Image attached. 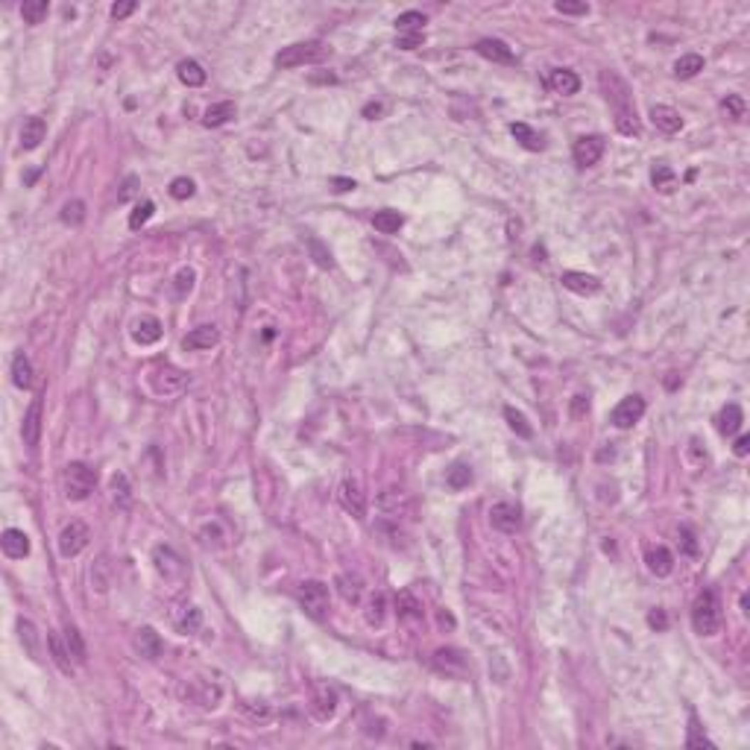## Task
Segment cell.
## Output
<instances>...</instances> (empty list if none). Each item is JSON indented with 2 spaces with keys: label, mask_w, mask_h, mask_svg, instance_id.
<instances>
[{
  "label": "cell",
  "mask_w": 750,
  "mask_h": 750,
  "mask_svg": "<svg viewBox=\"0 0 750 750\" xmlns=\"http://www.w3.org/2000/svg\"><path fill=\"white\" fill-rule=\"evenodd\" d=\"M44 135H47L44 117H38V114L27 117V120H23V127H21V147L23 150H36L38 144L44 141Z\"/></svg>",
  "instance_id": "obj_20"
},
{
  "label": "cell",
  "mask_w": 750,
  "mask_h": 750,
  "mask_svg": "<svg viewBox=\"0 0 750 750\" xmlns=\"http://www.w3.org/2000/svg\"><path fill=\"white\" fill-rule=\"evenodd\" d=\"M62 223H70V226H80L85 220V203L82 200H70L62 205Z\"/></svg>",
  "instance_id": "obj_45"
},
{
  "label": "cell",
  "mask_w": 750,
  "mask_h": 750,
  "mask_svg": "<svg viewBox=\"0 0 750 750\" xmlns=\"http://www.w3.org/2000/svg\"><path fill=\"white\" fill-rule=\"evenodd\" d=\"M200 621H203L200 610H197V607H191V616H185V621H179V631H182V633H193V631L200 627Z\"/></svg>",
  "instance_id": "obj_53"
},
{
  "label": "cell",
  "mask_w": 750,
  "mask_h": 750,
  "mask_svg": "<svg viewBox=\"0 0 750 750\" xmlns=\"http://www.w3.org/2000/svg\"><path fill=\"white\" fill-rule=\"evenodd\" d=\"M308 250H311L314 261H317V267H323V270H331L334 267V258H331V252L326 250V244H323L320 237H308Z\"/></svg>",
  "instance_id": "obj_44"
},
{
  "label": "cell",
  "mask_w": 750,
  "mask_h": 750,
  "mask_svg": "<svg viewBox=\"0 0 750 750\" xmlns=\"http://www.w3.org/2000/svg\"><path fill=\"white\" fill-rule=\"evenodd\" d=\"M741 422H744V414H741V407L736 402H730L718 414V431L724 434V437H733V434L741 428Z\"/></svg>",
  "instance_id": "obj_28"
},
{
  "label": "cell",
  "mask_w": 750,
  "mask_h": 750,
  "mask_svg": "<svg viewBox=\"0 0 750 750\" xmlns=\"http://www.w3.org/2000/svg\"><path fill=\"white\" fill-rule=\"evenodd\" d=\"M153 211H156V205H153L150 200L138 203V205H135V211L129 214V229H141V226H144V223H147L150 217H153Z\"/></svg>",
  "instance_id": "obj_48"
},
{
  "label": "cell",
  "mask_w": 750,
  "mask_h": 750,
  "mask_svg": "<svg viewBox=\"0 0 750 750\" xmlns=\"http://www.w3.org/2000/svg\"><path fill=\"white\" fill-rule=\"evenodd\" d=\"M47 645H50V654H53V663L59 665L62 674H74V663H70V648L68 642L59 636V633H47Z\"/></svg>",
  "instance_id": "obj_26"
},
{
  "label": "cell",
  "mask_w": 750,
  "mask_h": 750,
  "mask_svg": "<svg viewBox=\"0 0 750 750\" xmlns=\"http://www.w3.org/2000/svg\"><path fill=\"white\" fill-rule=\"evenodd\" d=\"M296 598H299L302 610L311 618L323 621L328 616V586L323 584V580H302V584L296 586Z\"/></svg>",
  "instance_id": "obj_5"
},
{
  "label": "cell",
  "mask_w": 750,
  "mask_h": 750,
  "mask_svg": "<svg viewBox=\"0 0 750 750\" xmlns=\"http://www.w3.org/2000/svg\"><path fill=\"white\" fill-rule=\"evenodd\" d=\"M422 41H425V33H399L396 47H402V50H417V47H422Z\"/></svg>",
  "instance_id": "obj_52"
},
{
  "label": "cell",
  "mask_w": 750,
  "mask_h": 750,
  "mask_svg": "<svg viewBox=\"0 0 750 750\" xmlns=\"http://www.w3.org/2000/svg\"><path fill=\"white\" fill-rule=\"evenodd\" d=\"M381 112H384L381 103H367V106H364V117H367V120H375Z\"/></svg>",
  "instance_id": "obj_60"
},
{
  "label": "cell",
  "mask_w": 750,
  "mask_h": 750,
  "mask_svg": "<svg viewBox=\"0 0 750 750\" xmlns=\"http://www.w3.org/2000/svg\"><path fill=\"white\" fill-rule=\"evenodd\" d=\"M648 624L654 627V631H665V627H668V616L663 610H650L648 613Z\"/></svg>",
  "instance_id": "obj_55"
},
{
  "label": "cell",
  "mask_w": 750,
  "mask_h": 750,
  "mask_svg": "<svg viewBox=\"0 0 750 750\" xmlns=\"http://www.w3.org/2000/svg\"><path fill=\"white\" fill-rule=\"evenodd\" d=\"M0 545H4V554L12 560H23L30 554V537L18 527H6L4 537H0Z\"/></svg>",
  "instance_id": "obj_13"
},
{
  "label": "cell",
  "mask_w": 750,
  "mask_h": 750,
  "mask_svg": "<svg viewBox=\"0 0 750 750\" xmlns=\"http://www.w3.org/2000/svg\"><path fill=\"white\" fill-rule=\"evenodd\" d=\"M446 481H449L451 490H464V487H469V483H472V469L466 464H454L449 469V478Z\"/></svg>",
  "instance_id": "obj_46"
},
{
  "label": "cell",
  "mask_w": 750,
  "mask_h": 750,
  "mask_svg": "<svg viewBox=\"0 0 750 750\" xmlns=\"http://www.w3.org/2000/svg\"><path fill=\"white\" fill-rule=\"evenodd\" d=\"M176 74H179V80H182L188 88H200V85L205 82V70H203V65H200V62H193V59H182L179 68H176Z\"/></svg>",
  "instance_id": "obj_31"
},
{
  "label": "cell",
  "mask_w": 750,
  "mask_h": 750,
  "mask_svg": "<svg viewBox=\"0 0 750 750\" xmlns=\"http://www.w3.org/2000/svg\"><path fill=\"white\" fill-rule=\"evenodd\" d=\"M331 185H334V191H341V193H343V191H355V182L346 179V176H334Z\"/></svg>",
  "instance_id": "obj_58"
},
{
  "label": "cell",
  "mask_w": 750,
  "mask_h": 750,
  "mask_svg": "<svg viewBox=\"0 0 750 750\" xmlns=\"http://www.w3.org/2000/svg\"><path fill=\"white\" fill-rule=\"evenodd\" d=\"M135 650L144 660H159L161 650H164V642H161V636L153 631V627H141V631L135 633Z\"/></svg>",
  "instance_id": "obj_15"
},
{
  "label": "cell",
  "mask_w": 750,
  "mask_h": 750,
  "mask_svg": "<svg viewBox=\"0 0 750 750\" xmlns=\"http://www.w3.org/2000/svg\"><path fill=\"white\" fill-rule=\"evenodd\" d=\"M21 437H23V446L36 449L38 440H41V399H33L27 414H23V425H21Z\"/></svg>",
  "instance_id": "obj_11"
},
{
  "label": "cell",
  "mask_w": 750,
  "mask_h": 750,
  "mask_svg": "<svg viewBox=\"0 0 750 750\" xmlns=\"http://www.w3.org/2000/svg\"><path fill=\"white\" fill-rule=\"evenodd\" d=\"M650 120H654L657 129H663L668 135H674V132L683 129V117H680V112H677L674 106H663V103L654 106V109H650Z\"/></svg>",
  "instance_id": "obj_19"
},
{
  "label": "cell",
  "mask_w": 750,
  "mask_h": 750,
  "mask_svg": "<svg viewBox=\"0 0 750 750\" xmlns=\"http://www.w3.org/2000/svg\"><path fill=\"white\" fill-rule=\"evenodd\" d=\"M132 12H135V4H114L112 6V18H117V21L127 18V15H132Z\"/></svg>",
  "instance_id": "obj_57"
},
{
  "label": "cell",
  "mask_w": 750,
  "mask_h": 750,
  "mask_svg": "<svg viewBox=\"0 0 750 750\" xmlns=\"http://www.w3.org/2000/svg\"><path fill=\"white\" fill-rule=\"evenodd\" d=\"M422 23H425V15L410 9V12H402L396 18V30L399 33H422Z\"/></svg>",
  "instance_id": "obj_43"
},
{
  "label": "cell",
  "mask_w": 750,
  "mask_h": 750,
  "mask_svg": "<svg viewBox=\"0 0 750 750\" xmlns=\"http://www.w3.org/2000/svg\"><path fill=\"white\" fill-rule=\"evenodd\" d=\"M680 540H683V551H686V554H697V545H695V537H692V530H689V527L680 530Z\"/></svg>",
  "instance_id": "obj_56"
},
{
  "label": "cell",
  "mask_w": 750,
  "mask_h": 750,
  "mask_svg": "<svg viewBox=\"0 0 750 750\" xmlns=\"http://www.w3.org/2000/svg\"><path fill=\"white\" fill-rule=\"evenodd\" d=\"M396 613H399V621H405V624H422V618H425L422 601L410 589H402L396 595Z\"/></svg>",
  "instance_id": "obj_10"
},
{
  "label": "cell",
  "mask_w": 750,
  "mask_h": 750,
  "mask_svg": "<svg viewBox=\"0 0 750 750\" xmlns=\"http://www.w3.org/2000/svg\"><path fill=\"white\" fill-rule=\"evenodd\" d=\"M645 417V399L642 396H624L610 414V422L616 428H633Z\"/></svg>",
  "instance_id": "obj_7"
},
{
  "label": "cell",
  "mask_w": 750,
  "mask_h": 750,
  "mask_svg": "<svg viewBox=\"0 0 750 750\" xmlns=\"http://www.w3.org/2000/svg\"><path fill=\"white\" fill-rule=\"evenodd\" d=\"M18 633H21V642L27 645V654L33 660H38V642H36V624L30 618H18Z\"/></svg>",
  "instance_id": "obj_42"
},
{
  "label": "cell",
  "mask_w": 750,
  "mask_h": 750,
  "mask_svg": "<svg viewBox=\"0 0 750 750\" xmlns=\"http://www.w3.org/2000/svg\"><path fill=\"white\" fill-rule=\"evenodd\" d=\"M112 498L120 504V507H129L132 504V490H129V478L124 472L112 475Z\"/></svg>",
  "instance_id": "obj_38"
},
{
  "label": "cell",
  "mask_w": 750,
  "mask_h": 750,
  "mask_svg": "<svg viewBox=\"0 0 750 750\" xmlns=\"http://www.w3.org/2000/svg\"><path fill=\"white\" fill-rule=\"evenodd\" d=\"M475 50H478L483 59L498 62V65H510V62L516 59L513 50H510V47H507L501 38H481V41L475 44Z\"/></svg>",
  "instance_id": "obj_16"
},
{
  "label": "cell",
  "mask_w": 750,
  "mask_h": 750,
  "mask_svg": "<svg viewBox=\"0 0 750 750\" xmlns=\"http://www.w3.org/2000/svg\"><path fill=\"white\" fill-rule=\"evenodd\" d=\"M721 109L727 112V117H733V120H741L744 117V100H741L739 94H727V97H724Z\"/></svg>",
  "instance_id": "obj_51"
},
{
  "label": "cell",
  "mask_w": 750,
  "mask_h": 750,
  "mask_svg": "<svg viewBox=\"0 0 750 750\" xmlns=\"http://www.w3.org/2000/svg\"><path fill=\"white\" fill-rule=\"evenodd\" d=\"M384 610H387V598H384L381 592H375V595L370 598V604H367V621H370L373 627H381V624H384Z\"/></svg>",
  "instance_id": "obj_47"
},
{
  "label": "cell",
  "mask_w": 750,
  "mask_h": 750,
  "mask_svg": "<svg viewBox=\"0 0 750 750\" xmlns=\"http://www.w3.org/2000/svg\"><path fill=\"white\" fill-rule=\"evenodd\" d=\"M12 381L15 387H21V390H27V387L33 384V364H30V358L18 352L15 360H12Z\"/></svg>",
  "instance_id": "obj_33"
},
{
  "label": "cell",
  "mask_w": 750,
  "mask_h": 750,
  "mask_svg": "<svg viewBox=\"0 0 750 750\" xmlns=\"http://www.w3.org/2000/svg\"><path fill=\"white\" fill-rule=\"evenodd\" d=\"M220 343V331H217L214 326H200V328H193L191 334H185V341L182 346L188 352H200V349H211Z\"/></svg>",
  "instance_id": "obj_18"
},
{
  "label": "cell",
  "mask_w": 750,
  "mask_h": 750,
  "mask_svg": "<svg viewBox=\"0 0 750 750\" xmlns=\"http://www.w3.org/2000/svg\"><path fill=\"white\" fill-rule=\"evenodd\" d=\"M650 182L660 193H674L677 191V173L671 171L668 164H654V171H650Z\"/></svg>",
  "instance_id": "obj_34"
},
{
  "label": "cell",
  "mask_w": 750,
  "mask_h": 750,
  "mask_svg": "<svg viewBox=\"0 0 750 750\" xmlns=\"http://www.w3.org/2000/svg\"><path fill=\"white\" fill-rule=\"evenodd\" d=\"M331 56V47H326L323 41H299L282 47V53H276V65L279 68H299V65H314L323 62Z\"/></svg>",
  "instance_id": "obj_3"
},
{
  "label": "cell",
  "mask_w": 750,
  "mask_h": 750,
  "mask_svg": "<svg viewBox=\"0 0 750 750\" xmlns=\"http://www.w3.org/2000/svg\"><path fill=\"white\" fill-rule=\"evenodd\" d=\"M47 0H23L21 4V18L27 21V23H41L47 18Z\"/></svg>",
  "instance_id": "obj_41"
},
{
  "label": "cell",
  "mask_w": 750,
  "mask_h": 750,
  "mask_svg": "<svg viewBox=\"0 0 750 750\" xmlns=\"http://www.w3.org/2000/svg\"><path fill=\"white\" fill-rule=\"evenodd\" d=\"M62 481H65V495L70 501H82L97 487V472L91 466H85V464H68Z\"/></svg>",
  "instance_id": "obj_4"
},
{
  "label": "cell",
  "mask_w": 750,
  "mask_h": 750,
  "mask_svg": "<svg viewBox=\"0 0 750 750\" xmlns=\"http://www.w3.org/2000/svg\"><path fill=\"white\" fill-rule=\"evenodd\" d=\"M733 451H736V457H747L750 454V437H739L736 446H733Z\"/></svg>",
  "instance_id": "obj_59"
},
{
  "label": "cell",
  "mask_w": 750,
  "mask_h": 750,
  "mask_svg": "<svg viewBox=\"0 0 750 750\" xmlns=\"http://www.w3.org/2000/svg\"><path fill=\"white\" fill-rule=\"evenodd\" d=\"M311 709L320 721H328L337 709V695L328 689V686H317L314 689V700H311Z\"/></svg>",
  "instance_id": "obj_25"
},
{
  "label": "cell",
  "mask_w": 750,
  "mask_h": 750,
  "mask_svg": "<svg viewBox=\"0 0 750 750\" xmlns=\"http://www.w3.org/2000/svg\"><path fill=\"white\" fill-rule=\"evenodd\" d=\"M193 279H197V276H193V270H191V267L179 270V276H176V290H179V294H188V290L193 287Z\"/></svg>",
  "instance_id": "obj_54"
},
{
  "label": "cell",
  "mask_w": 750,
  "mask_h": 750,
  "mask_svg": "<svg viewBox=\"0 0 750 750\" xmlns=\"http://www.w3.org/2000/svg\"><path fill=\"white\" fill-rule=\"evenodd\" d=\"M686 744H689L692 750H700V747L712 750V747H715V744L707 739V730L700 727V718H697L695 712H689V739H686Z\"/></svg>",
  "instance_id": "obj_37"
},
{
  "label": "cell",
  "mask_w": 750,
  "mask_h": 750,
  "mask_svg": "<svg viewBox=\"0 0 750 750\" xmlns=\"http://www.w3.org/2000/svg\"><path fill=\"white\" fill-rule=\"evenodd\" d=\"M490 522L493 527H498L501 534H516V530L522 527V510H519V504L513 501H498L490 507Z\"/></svg>",
  "instance_id": "obj_8"
},
{
  "label": "cell",
  "mask_w": 750,
  "mask_h": 750,
  "mask_svg": "<svg viewBox=\"0 0 750 750\" xmlns=\"http://www.w3.org/2000/svg\"><path fill=\"white\" fill-rule=\"evenodd\" d=\"M65 642H68V648H70V654H74V660H77V663H85V660H88V650H85L82 633L77 631L74 624H68V627H65Z\"/></svg>",
  "instance_id": "obj_40"
},
{
  "label": "cell",
  "mask_w": 750,
  "mask_h": 750,
  "mask_svg": "<svg viewBox=\"0 0 750 750\" xmlns=\"http://www.w3.org/2000/svg\"><path fill=\"white\" fill-rule=\"evenodd\" d=\"M645 563H648V569L654 572L657 577H668V574H671V569H674V557H671V551H668L665 545H654V548H648V554H645Z\"/></svg>",
  "instance_id": "obj_23"
},
{
  "label": "cell",
  "mask_w": 750,
  "mask_h": 750,
  "mask_svg": "<svg viewBox=\"0 0 750 750\" xmlns=\"http://www.w3.org/2000/svg\"><path fill=\"white\" fill-rule=\"evenodd\" d=\"M572 156H574V164L577 167H592L598 164V159L604 156V138L601 135H584L574 141L572 147Z\"/></svg>",
  "instance_id": "obj_9"
},
{
  "label": "cell",
  "mask_w": 750,
  "mask_h": 750,
  "mask_svg": "<svg viewBox=\"0 0 750 750\" xmlns=\"http://www.w3.org/2000/svg\"><path fill=\"white\" fill-rule=\"evenodd\" d=\"M88 540H91L88 525L85 522H70L59 534V554H62V557H77L80 551H85Z\"/></svg>",
  "instance_id": "obj_6"
},
{
  "label": "cell",
  "mask_w": 750,
  "mask_h": 750,
  "mask_svg": "<svg viewBox=\"0 0 750 750\" xmlns=\"http://www.w3.org/2000/svg\"><path fill=\"white\" fill-rule=\"evenodd\" d=\"M510 132H513V138L522 144L525 150H534V153H540V150L545 147L542 135H540L537 129H530L527 124H510Z\"/></svg>",
  "instance_id": "obj_32"
},
{
  "label": "cell",
  "mask_w": 750,
  "mask_h": 750,
  "mask_svg": "<svg viewBox=\"0 0 750 750\" xmlns=\"http://www.w3.org/2000/svg\"><path fill=\"white\" fill-rule=\"evenodd\" d=\"M132 337H135V343L141 346H150L156 341H161V323L156 317H141L132 328Z\"/></svg>",
  "instance_id": "obj_27"
},
{
  "label": "cell",
  "mask_w": 750,
  "mask_h": 750,
  "mask_svg": "<svg viewBox=\"0 0 750 750\" xmlns=\"http://www.w3.org/2000/svg\"><path fill=\"white\" fill-rule=\"evenodd\" d=\"M692 627L700 636H715L721 631V601L712 589L700 592L692 604Z\"/></svg>",
  "instance_id": "obj_2"
},
{
  "label": "cell",
  "mask_w": 750,
  "mask_h": 750,
  "mask_svg": "<svg viewBox=\"0 0 750 750\" xmlns=\"http://www.w3.org/2000/svg\"><path fill=\"white\" fill-rule=\"evenodd\" d=\"M554 9H557L560 15H589L592 6L586 4V0H557Z\"/></svg>",
  "instance_id": "obj_49"
},
{
  "label": "cell",
  "mask_w": 750,
  "mask_h": 750,
  "mask_svg": "<svg viewBox=\"0 0 750 750\" xmlns=\"http://www.w3.org/2000/svg\"><path fill=\"white\" fill-rule=\"evenodd\" d=\"M235 103L232 100H223V103H214V106H208L205 109V114H203V124L205 127H223L226 120H232L235 117Z\"/></svg>",
  "instance_id": "obj_30"
},
{
  "label": "cell",
  "mask_w": 750,
  "mask_h": 750,
  "mask_svg": "<svg viewBox=\"0 0 750 750\" xmlns=\"http://www.w3.org/2000/svg\"><path fill=\"white\" fill-rule=\"evenodd\" d=\"M504 419H507V425H510V428L519 434V437H525V440L534 437V428L527 425V419H525L522 410H516V407H504Z\"/></svg>",
  "instance_id": "obj_39"
},
{
  "label": "cell",
  "mask_w": 750,
  "mask_h": 750,
  "mask_svg": "<svg viewBox=\"0 0 750 750\" xmlns=\"http://www.w3.org/2000/svg\"><path fill=\"white\" fill-rule=\"evenodd\" d=\"M700 70H704V56H697V53H686L674 62V74L680 80H692Z\"/></svg>",
  "instance_id": "obj_36"
},
{
  "label": "cell",
  "mask_w": 750,
  "mask_h": 750,
  "mask_svg": "<svg viewBox=\"0 0 750 750\" xmlns=\"http://www.w3.org/2000/svg\"><path fill=\"white\" fill-rule=\"evenodd\" d=\"M373 223H375V229L381 235H393V232H399L405 226V217L399 211H393V208H384V211H378L373 217Z\"/></svg>",
  "instance_id": "obj_35"
},
{
  "label": "cell",
  "mask_w": 750,
  "mask_h": 750,
  "mask_svg": "<svg viewBox=\"0 0 750 750\" xmlns=\"http://www.w3.org/2000/svg\"><path fill=\"white\" fill-rule=\"evenodd\" d=\"M153 557H156V569H159L164 577H176V574H182V560L176 557V554H173L171 548L159 545V548L153 551Z\"/></svg>",
  "instance_id": "obj_29"
},
{
  "label": "cell",
  "mask_w": 750,
  "mask_h": 750,
  "mask_svg": "<svg viewBox=\"0 0 750 750\" xmlns=\"http://www.w3.org/2000/svg\"><path fill=\"white\" fill-rule=\"evenodd\" d=\"M440 624H443V627H446V624H449V627H454V618H451V616L443 610V613H440Z\"/></svg>",
  "instance_id": "obj_63"
},
{
  "label": "cell",
  "mask_w": 750,
  "mask_h": 750,
  "mask_svg": "<svg viewBox=\"0 0 750 750\" xmlns=\"http://www.w3.org/2000/svg\"><path fill=\"white\" fill-rule=\"evenodd\" d=\"M548 85L557 91V94H563V97L580 91V80H577L574 70H569V68H554L551 74H548Z\"/></svg>",
  "instance_id": "obj_24"
},
{
  "label": "cell",
  "mask_w": 750,
  "mask_h": 750,
  "mask_svg": "<svg viewBox=\"0 0 750 750\" xmlns=\"http://www.w3.org/2000/svg\"><path fill=\"white\" fill-rule=\"evenodd\" d=\"M311 82H331V85H334L337 77H334V74H320V77H311Z\"/></svg>",
  "instance_id": "obj_62"
},
{
  "label": "cell",
  "mask_w": 750,
  "mask_h": 750,
  "mask_svg": "<svg viewBox=\"0 0 750 750\" xmlns=\"http://www.w3.org/2000/svg\"><path fill=\"white\" fill-rule=\"evenodd\" d=\"M434 665H437L443 674H451V677L466 674V660H464L461 650H454V648H440L437 654H434Z\"/></svg>",
  "instance_id": "obj_17"
},
{
  "label": "cell",
  "mask_w": 750,
  "mask_h": 750,
  "mask_svg": "<svg viewBox=\"0 0 750 750\" xmlns=\"http://www.w3.org/2000/svg\"><path fill=\"white\" fill-rule=\"evenodd\" d=\"M334 586H337V592H341V598L346 601V604H358L360 601V595H364V580H360L358 574H349V572H341L334 577Z\"/></svg>",
  "instance_id": "obj_22"
},
{
  "label": "cell",
  "mask_w": 750,
  "mask_h": 750,
  "mask_svg": "<svg viewBox=\"0 0 750 750\" xmlns=\"http://www.w3.org/2000/svg\"><path fill=\"white\" fill-rule=\"evenodd\" d=\"M601 91L607 97V103L616 109V129L627 138H633L642 132V124H639V114H636V106H633V91L627 85L616 70H601Z\"/></svg>",
  "instance_id": "obj_1"
},
{
  "label": "cell",
  "mask_w": 750,
  "mask_h": 750,
  "mask_svg": "<svg viewBox=\"0 0 750 750\" xmlns=\"http://www.w3.org/2000/svg\"><path fill=\"white\" fill-rule=\"evenodd\" d=\"M193 191H197V185H193L188 176H176L171 182V197L173 200H188V197H193Z\"/></svg>",
  "instance_id": "obj_50"
},
{
  "label": "cell",
  "mask_w": 750,
  "mask_h": 750,
  "mask_svg": "<svg viewBox=\"0 0 750 750\" xmlns=\"http://www.w3.org/2000/svg\"><path fill=\"white\" fill-rule=\"evenodd\" d=\"M560 282H563L566 290H572V294H580V296H592V294H598V290H601V282H598L595 276H589V273L566 270V273L560 276Z\"/></svg>",
  "instance_id": "obj_14"
},
{
  "label": "cell",
  "mask_w": 750,
  "mask_h": 750,
  "mask_svg": "<svg viewBox=\"0 0 750 750\" xmlns=\"http://www.w3.org/2000/svg\"><path fill=\"white\" fill-rule=\"evenodd\" d=\"M153 387L159 393H176L185 387V373L176 367H161L153 373Z\"/></svg>",
  "instance_id": "obj_21"
},
{
  "label": "cell",
  "mask_w": 750,
  "mask_h": 750,
  "mask_svg": "<svg viewBox=\"0 0 750 750\" xmlns=\"http://www.w3.org/2000/svg\"><path fill=\"white\" fill-rule=\"evenodd\" d=\"M584 410H589V399L586 396H574V417H580Z\"/></svg>",
  "instance_id": "obj_61"
},
{
  "label": "cell",
  "mask_w": 750,
  "mask_h": 750,
  "mask_svg": "<svg viewBox=\"0 0 750 750\" xmlns=\"http://www.w3.org/2000/svg\"><path fill=\"white\" fill-rule=\"evenodd\" d=\"M341 504L346 507V513H352L355 519H364V513H367V498H364V493H360V483L358 481H343L341 483Z\"/></svg>",
  "instance_id": "obj_12"
}]
</instances>
